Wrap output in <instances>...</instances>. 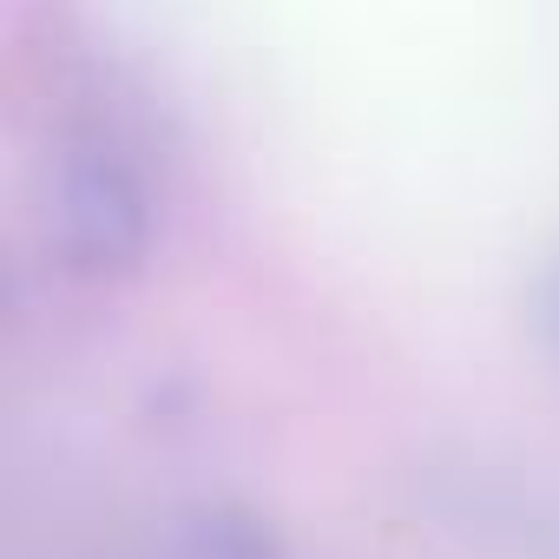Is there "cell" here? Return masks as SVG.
Wrapping results in <instances>:
<instances>
[{"mask_svg": "<svg viewBox=\"0 0 559 559\" xmlns=\"http://www.w3.org/2000/svg\"><path fill=\"white\" fill-rule=\"evenodd\" d=\"M53 224H60L67 270L99 276V270L132 263L145 250V237H152V178H145V158H132L112 132L106 139H67Z\"/></svg>", "mask_w": 559, "mask_h": 559, "instance_id": "obj_1", "label": "cell"}]
</instances>
